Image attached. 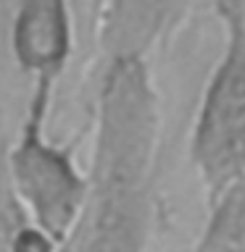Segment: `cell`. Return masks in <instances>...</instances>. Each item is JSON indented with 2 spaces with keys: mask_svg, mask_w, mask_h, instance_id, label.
Masks as SVG:
<instances>
[{
  "mask_svg": "<svg viewBox=\"0 0 245 252\" xmlns=\"http://www.w3.org/2000/svg\"><path fill=\"white\" fill-rule=\"evenodd\" d=\"M161 110L145 58L106 61L87 168V197L58 252H142Z\"/></svg>",
  "mask_w": 245,
  "mask_h": 252,
  "instance_id": "cell-1",
  "label": "cell"
},
{
  "mask_svg": "<svg viewBox=\"0 0 245 252\" xmlns=\"http://www.w3.org/2000/svg\"><path fill=\"white\" fill-rule=\"evenodd\" d=\"M55 90L58 87L27 84L24 113L5 145V173L27 220L61 247L82 213L87 171L47 129Z\"/></svg>",
  "mask_w": 245,
  "mask_h": 252,
  "instance_id": "cell-2",
  "label": "cell"
},
{
  "mask_svg": "<svg viewBox=\"0 0 245 252\" xmlns=\"http://www.w3.org/2000/svg\"><path fill=\"white\" fill-rule=\"evenodd\" d=\"M224 24V50L205 82L190 131V163L213 200L245 176V34L232 16Z\"/></svg>",
  "mask_w": 245,
  "mask_h": 252,
  "instance_id": "cell-3",
  "label": "cell"
},
{
  "mask_svg": "<svg viewBox=\"0 0 245 252\" xmlns=\"http://www.w3.org/2000/svg\"><path fill=\"white\" fill-rule=\"evenodd\" d=\"M8 53L27 84L58 87L74 53L69 0H16L8 21Z\"/></svg>",
  "mask_w": 245,
  "mask_h": 252,
  "instance_id": "cell-4",
  "label": "cell"
},
{
  "mask_svg": "<svg viewBox=\"0 0 245 252\" xmlns=\"http://www.w3.org/2000/svg\"><path fill=\"white\" fill-rule=\"evenodd\" d=\"M195 0H103L100 47L111 58H145Z\"/></svg>",
  "mask_w": 245,
  "mask_h": 252,
  "instance_id": "cell-5",
  "label": "cell"
},
{
  "mask_svg": "<svg viewBox=\"0 0 245 252\" xmlns=\"http://www.w3.org/2000/svg\"><path fill=\"white\" fill-rule=\"evenodd\" d=\"M211 202L213 213L198 252H245V176Z\"/></svg>",
  "mask_w": 245,
  "mask_h": 252,
  "instance_id": "cell-6",
  "label": "cell"
}]
</instances>
